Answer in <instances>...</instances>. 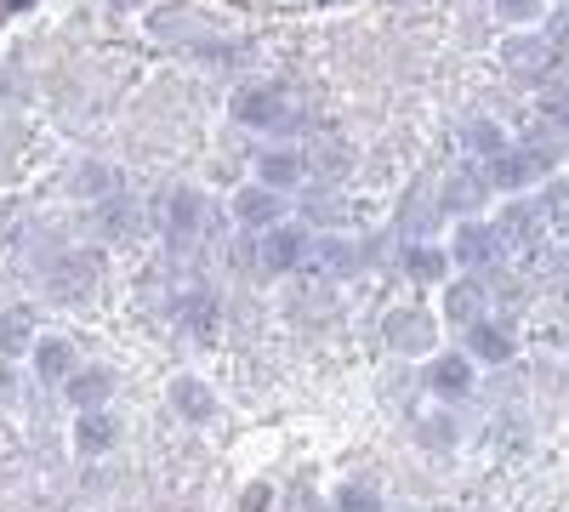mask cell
<instances>
[{
	"label": "cell",
	"instance_id": "obj_26",
	"mask_svg": "<svg viewBox=\"0 0 569 512\" xmlns=\"http://www.w3.org/2000/svg\"><path fill=\"white\" fill-rule=\"evenodd\" d=\"M114 165H103V160H80L74 165V177H69V194L74 200H91V205H98V200H109L114 194Z\"/></svg>",
	"mask_w": 569,
	"mask_h": 512
},
{
	"label": "cell",
	"instance_id": "obj_27",
	"mask_svg": "<svg viewBox=\"0 0 569 512\" xmlns=\"http://www.w3.org/2000/svg\"><path fill=\"white\" fill-rule=\"evenodd\" d=\"M330 512H388V501L370 479H342L337 490H330Z\"/></svg>",
	"mask_w": 569,
	"mask_h": 512
},
{
	"label": "cell",
	"instance_id": "obj_5",
	"mask_svg": "<svg viewBox=\"0 0 569 512\" xmlns=\"http://www.w3.org/2000/svg\"><path fill=\"white\" fill-rule=\"evenodd\" d=\"M445 257H450L456 273H485V268H496L507 251H501V240H496L490 217H456L450 240H445Z\"/></svg>",
	"mask_w": 569,
	"mask_h": 512
},
{
	"label": "cell",
	"instance_id": "obj_21",
	"mask_svg": "<svg viewBox=\"0 0 569 512\" xmlns=\"http://www.w3.org/2000/svg\"><path fill=\"white\" fill-rule=\"evenodd\" d=\"M302 205H297V222H308V228H342V194L337 189H330V182H319V189H308V182H302Z\"/></svg>",
	"mask_w": 569,
	"mask_h": 512
},
{
	"label": "cell",
	"instance_id": "obj_23",
	"mask_svg": "<svg viewBox=\"0 0 569 512\" xmlns=\"http://www.w3.org/2000/svg\"><path fill=\"white\" fill-rule=\"evenodd\" d=\"M177 324H182L188 337L211 342V337H217V297H211V291H182V297H177Z\"/></svg>",
	"mask_w": 569,
	"mask_h": 512
},
{
	"label": "cell",
	"instance_id": "obj_17",
	"mask_svg": "<svg viewBox=\"0 0 569 512\" xmlns=\"http://www.w3.org/2000/svg\"><path fill=\"white\" fill-rule=\"evenodd\" d=\"M29 370H34V382L40 388H63V377L80 364V348L69 342V337H58V331H34V342H29Z\"/></svg>",
	"mask_w": 569,
	"mask_h": 512
},
{
	"label": "cell",
	"instance_id": "obj_30",
	"mask_svg": "<svg viewBox=\"0 0 569 512\" xmlns=\"http://www.w3.org/2000/svg\"><path fill=\"white\" fill-rule=\"evenodd\" d=\"M490 7H496V18L512 23V29H530V23L547 18V0H490Z\"/></svg>",
	"mask_w": 569,
	"mask_h": 512
},
{
	"label": "cell",
	"instance_id": "obj_12",
	"mask_svg": "<svg viewBox=\"0 0 569 512\" xmlns=\"http://www.w3.org/2000/svg\"><path fill=\"white\" fill-rule=\"evenodd\" d=\"M160 234H166V251H194L200 234H206V194L200 189H171Z\"/></svg>",
	"mask_w": 569,
	"mask_h": 512
},
{
	"label": "cell",
	"instance_id": "obj_13",
	"mask_svg": "<svg viewBox=\"0 0 569 512\" xmlns=\"http://www.w3.org/2000/svg\"><path fill=\"white\" fill-rule=\"evenodd\" d=\"M302 268H313L319 279H353L359 273V240H348L342 228H313Z\"/></svg>",
	"mask_w": 569,
	"mask_h": 512
},
{
	"label": "cell",
	"instance_id": "obj_25",
	"mask_svg": "<svg viewBox=\"0 0 569 512\" xmlns=\"http://www.w3.org/2000/svg\"><path fill=\"white\" fill-rule=\"evenodd\" d=\"M507 143H512V137H507L501 120H467V126H461V154H467V160H490V154H501Z\"/></svg>",
	"mask_w": 569,
	"mask_h": 512
},
{
	"label": "cell",
	"instance_id": "obj_33",
	"mask_svg": "<svg viewBox=\"0 0 569 512\" xmlns=\"http://www.w3.org/2000/svg\"><path fill=\"white\" fill-rule=\"evenodd\" d=\"M23 404V377H18V359H0V410H18Z\"/></svg>",
	"mask_w": 569,
	"mask_h": 512
},
{
	"label": "cell",
	"instance_id": "obj_1",
	"mask_svg": "<svg viewBox=\"0 0 569 512\" xmlns=\"http://www.w3.org/2000/svg\"><path fill=\"white\" fill-rule=\"evenodd\" d=\"M228 120L240 131H291L297 109H291V91H284L279 80H246L228 98Z\"/></svg>",
	"mask_w": 569,
	"mask_h": 512
},
{
	"label": "cell",
	"instance_id": "obj_9",
	"mask_svg": "<svg viewBox=\"0 0 569 512\" xmlns=\"http://www.w3.org/2000/svg\"><path fill=\"white\" fill-rule=\"evenodd\" d=\"M490 200H496V194H490L479 160H461V165L445 171V182H439V211H445L450 222H456V217H485Z\"/></svg>",
	"mask_w": 569,
	"mask_h": 512
},
{
	"label": "cell",
	"instance_id": "obj_31",
	"mask_svg": "<svg viewBox=\"0 0 569 512\" xmlns=\"http://www.w3.org/2000/svg\"><path fill=\"white\" fill-rule=\"evenodd\" d=\"M98 211H103V234H109V240H126L131 228H137V222H131L137 211H131L126 200H114V194H109V200H98Z\"/></svg>",
	"mask_w": 569,
	"mask_h": 512
},
{
	"label": "cell",
	"instance_id": "obj_4",
	"mask_svg": "<svg viewBox=\"0 0 569 512\" xmlns=\"http://www.w3.org/2000/svg\"><path fill=\"white\" fill-rule=\"evenodd\" d=\"M439 337H445V324H439V313H433V308L405 302V308H388V319H382V342H388V353L427 359V353L439 348Z\"/></svg>",
	"mask_w": 569,
	"mask_h": 512
},
{
	"label": "cell",
	"instance_id": "obj_36",
	"mask_svg": "<svg viewBox=\"0 0 569 512\" xmlns=\"http://www.w3.org/2000/svg\"><path fill=\"white\" fill-rule=\"evenodd\" d=\"M393 7H405V0H393Z\"/></svg>",
	"mask_w": 569,
	"mask_h": 512
},
{
	"label": "cell",
	"instance_id": "obj_22",
	"mask_svg": "<svg viewBox=\"0 0 569 512\" xmlns=\"http://www.w3.org/2000/svg\"><path fill=\"white\" fill-rule=\"evenodd\" d=\"M399 268L416 279V285H445V279L456 273V268H450V257H445V245H427V240H421V245H405Z\"/></svg>",
	"mask_w": 569,
	"mask_h": 512
},
{
	"label": "cell",
	"instance_id": "obj_32",
	"mask_svg": "<svg viewBox=\"0 0 569 512\" xmlns=\"http://www.w3.org/2000/svg\"><path fill=\"white\" fill-rule=\"evenodd\" d=\"M456 439H461V428H456L450 404H445V415H433V422H421V444H427V450H450Z\"/></svg>",
	"mask_w": 569,
	"mask_h": 512
},
{
	"label": "cell",
	"instance_id": "obj_8",
	"mask_svg": "<svg viewBox=\"0 0 569 512\" xmlns=\"http://www.w3.org/2000/svg\"><path fill=\"white\" fill-rule=\"evenodd\" d=\"M501 69L518 86H547V69H563V52L547 34H507L501 40Z\"/></svg>",
	"mask_w": 569,
	"mask_h": 512
},
{
	"label": "cell",
	"instance_id": "obj_3",
	"mask_svg": "<svg viewBox=\"0 0 569 512\" xmlns=\"http://www.w3.org/2000/svg\"><path fill=\"white\" fill-rule=\"evenodd\" d=\"M308 240H313V228L297 222V217H279L273 228H262V234H257V268H262V279H291L308 262Z\"/></svg>",
	"mask_w": 569,
	"mask_h": 512
},
{
	"label": "cell",
	"instance_id": "obj_29",
	"mask_svg": "<svg viewBox=\"0 0 569 512\" xmlns=\"http://www.w3.org/2000/svg\"><path fill=\"white\" fill-rule=\"evenodd\" d=\"M541 189V200H536V211H541V222H552V228H563V211H569V194H563V177L552 171V177H541L536 182Z\"/></svg>",
	"mask_w": 569,
	"mask_h": 512
},
{
	"label": "cell",
	"instance_id": "obj_15",
	"mask_svg": "<svg viewBox=\"0 0 569 512\" xmlns=\"http://www.w3.org/2000/svg\"><path fill=\"white\" fill-rule=\"evenodd\" d=\"M120 439H126V428H120V415H114L109 404H98V410H74V455L103 461V455L120 450Z\"/></svg>",
	"mask_w": 569,
	"mask_h": 512
},
{
	"label": "cell",
	"instance_id": "obj_20",
	"mask_svg": "<svg viewBox=\"0 0 569 512\" xmlns=\"http://www.w3.org/2000/svg\"><path fill=\"white\" fill-rule=\"evenodd\" d=\"M490 228H496L501 251H518V245H530L547 222H541L536 200H525V194H507V200H501V217H490Z\"/></svg>",
	"mask_w": 569,
	"mask_h": 512
},
{
	"label": "cell",
	"instance_id": "obj_10",
	"mask_svg": "<svg viewBox=\"0 0 569 512\" xmlns=\"http://www.w3.org/2000/svg\"><path fill=\"white\" fill-rule=\"evenodd\" d=\"M479 313H490L485 273H450L439 285V324H445V331H467Z\"/></svg>",
	"mask_w": 569,
	"mask_h": 512
},
{
	"label": "cell",
	"instance_id": "obj_28",
	"mask_svg": "<svg viewBox=\"0 0 569 512\" xmlns=\"http://www.w3.org/2000/svg\"><path fill=\"white\" fill-rule=\"evenodd\" d=\"M302 160H308V177H342V165H348V143H337V137H325V143H313V149H302Z\"/></svg>",
	"mask_w": 569,
	"mask_h": 512
},
{
	"label": "cell",
	"instance_id": "obj_24",
	"mask_svg": "<svg viewBox=\"0 0 569 512\" xmlns=\"http://www.w3.org/2000/svg\"><path fill=\"white\" fill-rule=\"evenodd\" d=\"M34 331V308H0V359H23Z\"/></svg>",
	"mask_w": 569,
	"mask_h": 512
},
{
	"label": "cell",
	"instance_id": "obj_16",
	"mask_svg": "<svg viewBox=\"0 0 569 512\" xmlns=\"http://www.w3.org/2000/svg\"><path fill=\"white\" fill-rule=\"evenodd\" d=\"M251 182H262V189H273V194H297L302 182H308V160H302V149L297 143H273V149H262L257 160H251Z\"/></svg>",
	"mask_w": 569,
	"mask_h": 512
},
{
	"label": "cell",
	"instance_id": "obj_2",
	"mask_svg": "<svg viewBox=\"0 0 569 512\" xmlns=\"http://www.w3.org/2000/svg\"><path fill=\"white\" fill-rule=\"evenodd\" d=\"M485 165V182H490V194H530L541 177H552L558 171V160L552 154H541V149H530V143H507L501 154H490V160H479Z\"/></svg>",
	"mask_w": 569,
	"mask_h": 512
},
{
	"label": "cell",
	"instance_id": "obj_11",
	"mask_svg": "<svg viewBox=\"0 0 569 512\" xmlns=\"http://www.w3.org/2000/svg\"><path fill=\"white\" fill-rule=\"evenodd\" d=\"M98 279H103V251H69V257H58L52 268H46V297L86 302L91 291H98Z\"/></svg>",
	"mask_w": 569,
	"mask_h": 512
},
{
	"label": "cell",
	"instance_id": "obj_6",
	"mask_svg": "<svg viewBox=\"0 0 569 512\" xmlns=\"http://www.w3.org/2000/svg\"><path fill=\"white\" fill-rule=\"evenodd\" d=\"M461 353L472 359V364H512L518 359V324L512 319H501V313H479V319H472L467 324V331H461Z\"/></svg>",
	"mask_w": 569,
	"mask_h": 512
},
{
	"label": "cell",
	"instance_id": "obj_35",
	"mask_svg": "<svg viewBox=\"0 0 569 512\" xmlns=\"http://www.w3.org/2000/svg\"><path fill=\"white\" fill-rule=\"evenodd\" d=\"M103 7H109V12H137L142 0H103Z\"/></svg>",
	"mask_w": 569,
	"mask_h": 512
},
{
	"label": "cell",
	"instance_id": "obj_19",
	"mask_svg": "<svg viewBox=\"0 0 569 512\" xmlns=\"http://www.w3.org/2000/svg\"><path fill=\"white\" fill-rule=\"evenodd\" d=\"M166 404H171L177 422H188V428L217 422V388H211V382H200V377H171Z\"/></svg>",
	"mask_w": 569,
	"mask_h": 512
},
{
	"label": "cell",
	"instance_id": "obj_14",
	"mask_svg": "<svg viewBox=\"0 0 569 512\" xmlns=\"http://www.w3.org/2000/svg\"><path fill=\"white\" fill-rule=\"evenodd\" d=\"M228 217L240 222L246 234H262V228H273L279 217H291V194H273V189H262V182H246V189H233Z\"/></svg>",
	"mask_w": 569,
	"mask_h": 512
},
{
	"label": "cell",
	"instance_id": "obj_7",
	"mask_svg": "<svg viewBox=\"0 0 569 512\" xmlns=\"http://www.w3.org/2000/svg\"><path fill=\"white\" fill-rule=\"evenodd\" d=\"M421 382L439 404H461V399H472V388H479V364H472L461 348H450V353L433 348L421 359Z\"/></svg>",
	"mask_w": 569,
	"mask_h": 512
},
{
	"label": "cell",
	"instance_id": "obj_18",
	"mask_svg": "<svg viewBox=\"0 0 569 512\" xmlns=\"http://www.w3.org/2000/svg\"><path fill=\"white\" fill-rule=\"evenodd\" d=\"M114 388H120V377H114V364H98V359H80L69 377H63V399L74 404V410H98V404H109L114 399Z\"/></svg>",
	"mask_w": 569,
	"mask_h": 512
},
{
	"label": "cell",
	"instance_id": "obj_34",
	"mask_svg": "<svg viewBox=\"0 0 569 512\" xmlns=\"http://www.w3.org/2000/svg\"><path fill=\"white\" fill-rule=\"evenodd\" d=\"M284 512H330L325 501H313V490H291V506Z\"/></svg>",
	"mask_w": 569,
	"mask_h": 512
}]
</instances>
